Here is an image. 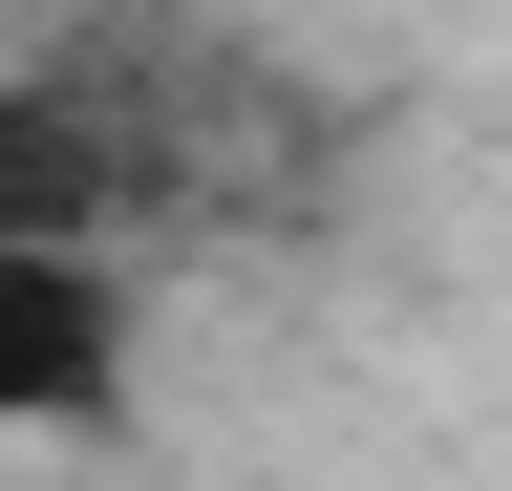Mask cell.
Returning <instances> with one entry per match:
<instances>
[{"instance_id": "6da1fadb", "label": "cell", "mask_w": 512, "mask_h": 491, "mask_svg": "<svg viewBox=\"0 0 512 491\" xmlns=\"http://www.w3.org/2000/svg\"><path fill=\"white\" fill-rule=\"evenodd\" d=\"M128 406V299L64 214H0V449L22 427H107Z\"/></svg>"}]
</instances>
